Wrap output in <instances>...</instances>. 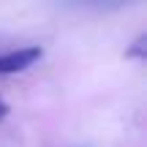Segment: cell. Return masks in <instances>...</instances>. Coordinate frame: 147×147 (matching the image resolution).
Returning <instances> with one entry per match:
<instances>
[{
	"instance_id": "3957f363",
	"label": "cell",
	"mask_w": 147,
	"mask_h": 147,
	"mask_svg": "<svg viewBox=\"0 0 147 147\" xmlns=\"http://www.w3.org/2000/svg\"><path fill=\"white\" fill-rule=\"evenodd\" d=\"M8 109H11V106L5 104V101H3V95H0V120H3V117L8 115Z\"/></svg>"
},
{
	"instance_id": "6da1fadb",
	"label": "cell",
	"mask_w": 147,
	"mask_h": 147,
	"mask_svg": "<svg viewBox=\"0 0 147 147\" xmlns=\"http://www.w3.org/2000/svg\"><path fill=\"white\" fill-rule=\"evenodd\" d=\"M41 57H44L41 47H19V49H11V52H3L0 55V76L22 74L30 65H36Z\"/></svg>"
},
{
	"instance_id": "7a4b0ae2",
	"label": "cell",
	"mask_w": 147,
	"mask_h": 147,
	"mask_svg": "<svg viewBox=\"0 0 147 147\" xmlns=\"http://www.w3.org/2000/svg\"><path fill=\"white\" fill-rule=\"evenodd\" d=\"M125 57L128 60H144L147 57V36H144V33H142V36H136V41L125 49Z\"/></svg>"
}]
</instances>
